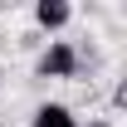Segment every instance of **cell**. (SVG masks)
Wrapping results in <instances>:
<instances>
[{"mask_svg":"<svg viewBox=\"0 0 127 127\" xmlns=\"http://www.w3.org/2000/svg\"><path fill=\"white\" fill-rule=\"evenodd\" d=\"M68 20H73V5H68V0H39V5H34V25L49 30V34L64 30Z\"/></svg>","mask_w":127,"mask_h":127,"instance_id":"7a4b0ae2","label":"cell"},{"mask_svg":"<svg viewBox=\"0 0 127 127\" xmlns=\"http://www.w3.org/2000/svg\"><path fill=\"white\" fill-rule=\"evenodd\" d=\"M39 78H73L78 73V49L68 44V39H49V49L39 54Z\"/></svg>","mask_w":127,"mask_h":127,"instance_id":"6da1fadb","label":"cell"},{"mask_svg":"<svg viewBox=\"0 0 127 127\" xmlns=\"http://www.w3.org/2000/svg\"><path fill=\"white\" fill-rule=\"evenodd\" d=\"M88 127H112V122H108V117H93V122H88Z\"/></svg>","mask_w":127,"mask_h":127,"instance_id":"277c9868","label":"cell"},{"mask_svg":"<svg viewBox=\"0 0 127 127\" xmlns=\"http://www.w3.org/2000/svg\"><path fill=\"white\" fill-rule=\"evenodd\" d=\"M30 127H83L78 117H73V108H64V103H39L30 117Z\"/></svg>","mask_w":127,"mask_h":127,"instance_id":"3957f363","label":"cell"}]
</instances>
